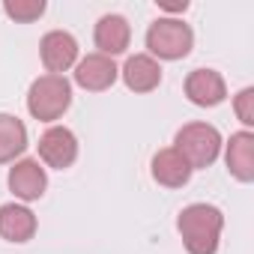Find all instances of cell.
Segmentation results:
<instances>
[{
	"label": "cell",
	"instance_id": "6da1fadb",
	"mask_svg": "<svg viewBox=\"0 0 254 254\" xmlns=\"http://www.w3.org/2000/svg\"><path fill=\"white\" fill-rule=\"evenodd\" d=\"M177 230L189 254H215L224 230V215L212 203H189L177 215Z\"/></svg>",
	"mask_w": 254,
	"mask_h": 254
},
{
	"label": "cell",
	"instance_id": "7a4b0ae2",
	"mask_svg": "<svg viewBox=\"0 0 254 254\" xmlns=\"http://www.w3.org/2000/svg\"><path fill=\"white\" fill-rule=\"evenodd\" d=\"M72 105V84L66 75H39L27 90V111L39 123L60 120Z\"/></svg>",
	"mask_w": 254,
	"mask_h": 254
},
{
	"label": "cell",
	"instance_id": "3957f363",
	"mask_svg": "<svg viewBox=\"0 0 254 254\" xmlns=\"http://www.w3.org/2000/svg\"><path fill=\"white\" fill-rule=\"evenodd\" d=\"M221 147H224L221 132L209 123H186L174 138V150L189 162L191 171L209 168L221 156Z\"/></svg>",
	"mask_w": 254,
	"mask_h": 254
},
{
	"label": "cell",
	"instance_id": "277c9868",
	"mask_svg": "<svg viewBox=\"0 0 254 254\" xmlns=\"http://www.w3.org/2000/svg\"><path fill=\"white\" fill-rule=\"evenodd\" d=\"M147 48L153 60H183L194 48V33L183 18H156L147 30Z\"/></svg>",
	"mask_w": 254,
	"mask_h": 254
},
{
	"label": "cell",
	"instance_id": "5b68a950",
	"mask_svg": "<svg viewBox=\"0 0 254 254\" xmlns=\"http://www.w3.org/2000/svg\"><path fill=\"white\" fill-rule=\"evenodd\" d=\"M39 162L42 168H54V171H66L75 165L78 159V138L66 126H51L39 138Z\"/></svg>",
	"mask_w": 254,
	"mask_h": 254
},
{
	"label": "cell",
	"instance_id": "8992f818",
	"mask_svg": "<svg viewBox=\"0 0 254 254\" xmlns=\"http://www.w3.org/2000/svg\"><path fill=\"white\" fill-rule=\"evenodd\" d=\"M39 57L48 75H63L78 63V39L66 30H48L39 42Z\"/></svg>",
	"mask_w": 254,
	"mask_h": 254
},
{
	"label": "cell",
	"instance_id": "52a82bcc",
	"mask_svg": "<svg viewBox=\"0 0 254 254\" xmlns=\"http://www.w3.org/2000/svg\"><path fill=\"white\" fill-rule=\"evenodd\" d=\"M72 75H75V84H78L81 90H87V93H102V90H111V87H114V81L120 78V69H117V63H114L111 57L93 51V54H87V57H78Z\"/></svg>",
	"mask_w": 254,
	"mask_h": 254
},
{
	"label": "cell",
	"instance_id": "ba28073f",
	"mask_svg": "<svg viewBox=\"0 0 254 254\" xmlns=\"http://www.w3.org/2000/svg\"><path fill=\"white\" fill-rule=\"evenodd\" d=\"M9 189L18 200L30 203V200H39L48 189V174L42 168L39 159H18L12 162L9 168Z\"/></svg>",
	"mask_w": 254,
	"mask_h": 254
},
{
	"label": "cell",
	"instance_id": "9c48e42d",
	"mask_svg": "<svg viewBox=\"0 0 254 254\" xmlns=\"http://www.w3.org/2000/svg\"><path fill=\"white\" fill-rule=\"evenodd\" d=\"M183 87H186L189 102L197 105V108H215L227 96V84H224L221 72H215V69H194V72H189Z\"/></svg>",
	"mask_w": 254,
	"mask_h": 254
},
{
	"label": "cell",
	"instance_id": "30bf717a",
	"mask_svg": "<svg viewBox=\"0 0 254 254\" xmlns=\"http://www.w3.org/2000/svg\"><path fill=\"white\" fill-rule=\"evenodd\" d=\"M93 42H96L99 54H105V57L114 60L117 54H126V48H129V42H132V27H129V21H126L123 15L108 12V15H102V18L96 21Z\"/></svg>",
	"mask_w": 254,
	"mask_h": 254
},
{
	"label": "cell",
	"instance_id": "8fae6325",
	"mask_svg": "<svg viewBox=\"0 0 254 254\" xmlns=\"http://www.w3.org/2000/svg\"><path fill=\"white\" fill-rule=\"evenodd\" d=\"M221 150H224L227 174L239 183H251L254 180V132H248V129L233 132Z\"/></svg>",
	"mask_w": 254,
	"mask_h": 254
},
{
	"label": "cell",
	"instance_id": "7c38bea8",
	"mask_svg": "<svg viewBox=\"0 0 254 254\" xmlns=\"http://www.w3.org/2000/svg\"><path fill=\"white\" fill-rule=\"evenodd\" d=\"M120 78L132 93H153L162 84V63L153 60L150 54H132L123 63Z\"/></svg>",
	"mask_w": 254,
	"mask_h": 254
},
{
	"label": "cell",
	"instance_id": "4fadbf2b",
	"mask_svg": "<svg viewBox=\"0 0 254 254\" xmlns=\"http://www.w3.org/2000/svg\"><path fill=\"white\" fill-rule=\"evenodd\" d=\"M150 174H153V180H156L159 186H165V189H183V186L191 180L194 171L189 168V162H186L174 147H165V150H159V153L153 156Z\"/></svg>",
	"mask_w": 254,
	"mask_h": 254
},
{
	"label": "cell",
	"instance_id": "5bb4252c",
	"mask_svg": "<svg viewBox=\"0 0 254 254\" xmlns=\"http://www.w3.org/2000/svg\"><path fill=\"white\" fill-rule=\"evenodd\" d=\"M36 233V215L24 203H3L0 206V236L6 242H27Z\"/></svg>",
	"mask_w": 254,
	"mask_h": 254
},
{
	"label": "cell",
	"instance_id": "9a60e30c",
	"mask_svg": "<svg viewBox=\"0 0 254 254\" xmlns=\"http://www.w3.org/2000/svg\"><path fill=\"white\" fill-rule=\"evenodd\" d=\"M24 150H27V126L12 114H0V165L15 162Z\"/></svg>",
	"mask_w": 254,
	"mask_h": 254
},
{
	"label": "cell",
	"instance_id": "2e32d148",
	"mask_svg": "<svg viewBox=\"0 0 254 254\" xmlns=\"http://www.w3.org/2000/svg\"><path fill=\"white\" fill-rule=\"evenodd\" d=\"M3 12L18 24H33L45 15V0H3Z\"/></svg>",
	"mask_w": 254,
	"mask_h": 254
},
{
	"label": "cell",
	"instance_id": "e0dca14e",
	"mask_svg": "<svg viewBox=\"0 0 254 254\" xmlns=\"http://www.w3.org/2000/svg\"><path fill=\"white\" fill-rule=\"evenodd\" d=\"M233 114H236V120L245 126V129L251 132V126H254V87H242L233 96Z\"/></svg>",
	"mask_w": 254,
	"mask_h": 254
}]
</instances>
